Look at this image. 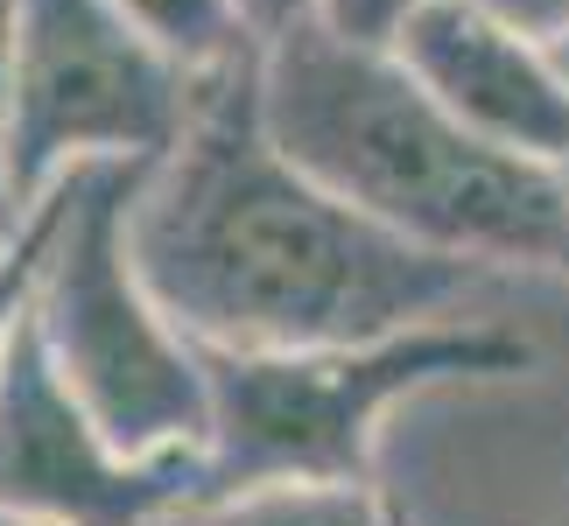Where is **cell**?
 Wrapping results in <instances>:
<instances>
[{"mask_svg": "<svg viewBox=\"0 0 569 526\" xmlns=\"http://www.w3.org/2000/svg\"><path fill=\"white\" fill-rule=\"evenodd\" d=\"M14 36H21V0H0V99H8V71H14Z\"/></svg>", "mask_w": 569, "mask_h": 526, "instance_id": "9a60e30c", "label": "cell"}, {"mask_svg": "<svg viewBox=\"0 0 569 526\" xmlns=\"http://www.w3.org/2000/svg\"><path fill=\"white\" fill-rule=\"evenodd\" d=\"M0 526H21V519H8V513H0Z\"/></svg>", "mask_w": 569, "mask_h": 526, "instance_id": "ac0fdd59", "label": "cell"}, {"mask_svg": "<svg viewBox=\"0 0 569 526\" xmlns=\"http://www.w3.org/2000/svg\"><path fill=\"white\" fill-rule=\"evenodd\" d=\"M422 8H436V0H317V21L352 42H393Z\"/></svg>", "mask_w": 569, "mask_h": 526, "instance_id": "30bf717a", "label": "cell"}, {"mask_svg": "<svg viewBox=\"0 0 569 526\" xmlns=\"http://www.w3.org/2000/svg\"><path fill=\"white\" fill-rule=\"evenodd\" d=\"M197 78L162 57L113 0H21L14 71L0 99L21 211L84 162H156L177 148Z\"/></svg>", "mask_w": 569, "mask_h": 526, "instance_id": "5b68a950", "label": "cell"}, {"mask_svg": "<svg viewBox=\"0 0 569 526\" xmlns=\"http://www.w3.org/2000/svg\"><path fill=\"white\" fill-rule=\"evenodd\" d=\"M393 50L478 141L569 169V50L486 0H436L393 36Z\"/></svg>", "mask_w": 569, "mask_h": 526, "instance_id": "52a82bcc", "label": "cell"}, {"mask_svg": "<svg viewBox=\"0 0 569 526\" xmlns=\"http://www.w3.org/2000/svg\"><path fill=\"white\" fill-rule=\"evenodd\" d=\"M36 267H42V211H29V225H21V246H14V260L0 267V365H8V351H14L21 316H29Z\"/></svg>", "mask_w": 569, "mask_h": 526, "instance_id": "8fae6325", "label": "cell"}, {"mask_svg": "<svg viewBox=\"0 0 569 526\" xmlns=\"http://www.w3.org/2000/svg\"><path fill=\"white\" fill-rule=\"evenodd\" d=\"M29 225V211H21L14 196V169H8V127H0V232H21Z\"/></svg>", "mask_w": 569, "mask_h": 526, "instance_id": "5bb4252c", "label": "cell"}, {"mask_svg": "<svg viewBox=\"0 0 569 526\" xmlns=\"http://www.w3.org/2000/svg\"><path fill=\"white\" fill-rule=\"evenodd\" d=\"M148 162H84L42 196V267L29 316L63 386L127 456H183L211 443L204 351L183 337L134 267L127 211Z\"/></svg>", "mask_w": 569, "mask_h": 526, "instance_id": "277c9868", "label": "cell"}, {"mask_svg": "<svg viewBox=\"0 0 569 526\" xmlns=\"http://www.w3.org/2000/svg\"><path fill=\"white\" fill-rule=\"evenodd\" d=\"M486 8H499L507 21H520L528 36L556 42V50H569V0H486Z\"/></svg>", "mask_w": 569, "mask_h": 526, "instance_id": "7c38bea8", "label": "cell"}, {"mask_svg": "<svg viewBox=\"0 0 569 526\" xmlns=\"http://www.w3.org/2000/svg\"><path fill=\"white\" fill-rule=\"evenodd\" d=\"M113 8L134 21V29L156 42L162 57H177L190 78H211L239 63L247 50H260L253 21L239 0H113Z\"/></svg>", "mask_w": 569, "mask_h": 526, "instance_id": "9c48e42d", "label": "cell"}, {"mask_svg": "<svg viewBox=\"0 0 569 526\" xmlns=\"http://www.w3.org/2000/svg\"><path fill=\"white\" fill-rule=\"evenodd\" d=\"M260 113L281 155L387 232L499 274L556 267L569 169L478 141L393 42L296 21L289 36L260 42Z\"/></svg>", "mask_w": 569, "mask_h": 526, "instance_id": "7a4b0ae2", "label": "cell"}, {"mask_svg": "<svg viewBox=\"0 0 569 526\" xmlns=\"http://www.w3.org/2000/svg\"><path fill=\"white\" fill-rule=\"evenodd\" d=\"M253 21V36L260 42H274V36H289L296 21H317V0H239Z\"/></svg>", "mask_w": 569, "mask_h": 526, "instance_id": "4fadbf2b", "label": "cell"}, {"mask_svg": "<svg viewBox=\"0 0 569 526\" xmlns=\"http://www.w3.org/2000/svg\"><path fill=\"white\" fill-rule=\"evenodd\" d=\"M127 246L204 351H323L465 316L499 267L415 246L281 155L260 113V50L197 78L190 127L148 162Z\"/></svg>", "mask_w": 569, "mask_h": 526, "instance_id": "6da1fadb", "label": "cell"}, {"mask_svg": "<svg viewBox=\"0 0 569 526\" xmlns=\"http://www.w3.org/2000/svg\"><path fill=\"white\" fill-rule=\"evenodd\" d=\"M156 526H401L373 485H268L239 498H197Z\"/></svg>", "mask_w": 569, "mask_h": 526, "instance_id": "ba28073f", "label": "cell"}, {"mask_svg": "<svg viewBox=\"0 0 569 526\" xmlns=\"http://www.w3.org/2000/svg\"><path fill=\"white\" fill-rule=\"evenodd\" d=\"M204 498V449L127 456L63 386L36 316L0 365V513L21 526H156Z\"/></svg>", "mask_w": 569, "mask_h": 526, "instance_id": "8992f818", "label": "cell"}, {"mask_svg": "<svg viewBox=\"0 0 569 526\" xmlns=\"http://www.w3.org/2000/svg\"><path fill=\"white\" fill-rule=\"evenodd\" d=\"M549 274H562V281H569V225H562V246H556V267H549Z\"/></svg>", "mask_w": 569, "mask_h": 526, "instance_id": "2e32d148", "label": "cell"}, {"mask_svg": "<svg viewBox=\"0 0 569 526\" xmlns=\"http://www.w3.org/2000/svg\"><path fill=\"white\" fill-rule=\"evenodd\" d=\"M513 372H535V344L499 316H443L323 351H204V498L268 485H373L380 422L408 393Z\"/></svg>", "mask_w": 569, "mask_h": 526, "instance_id": "3957f363", "label": "cell"}, {"mask_svg": "<svg viewBox=\"0 0 569 526\" xmlns=\"http://www.w3.org/2000/svg\"><path fill=\"white\" fill-rule=\"evenodd\" d=\"M14 246H21V232H0V267L14 260Z\"/></svg>", "mask_w": 569, "mask_h": 526, "instance_id": "e0dca14e", "label": "cell"}]
</instances>
